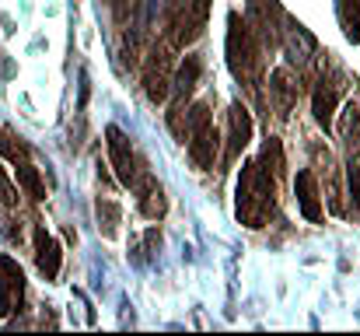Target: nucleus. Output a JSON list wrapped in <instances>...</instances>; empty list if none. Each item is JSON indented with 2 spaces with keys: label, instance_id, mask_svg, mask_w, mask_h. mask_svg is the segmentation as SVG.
I'll use <instances>...</instances> for the list:
<instances>
[{
  "label": "nucleus",
  "instance_id": "nucleus-1",
  "mask_svg": "<svg viewBox=\"0 0 360 336\" xmlns=\"http://www.w3.org/2000/svg\"><path fill=\"white\" fill-rule=\"evenodd\" d=\"M276 207V168L269 172L266 161L245 165L238 179V218L248 228H262Z\"/></svg>",
  "mask_w": 360,
  "mask_h": 336
},
{
  "label": "nucleus",
  "instance_id": "nucleus-2",
  "mask_svg": "<svg viewBox=\"0 0 360 336\" xmlns=\"http://www.w3.org/2000/svg\"><path fill=\"white\" fill-rule=\"evenodd\" d=\"M189 154L200 168L214 165L217 154V130H214V116L207 106H193L189 112Z\"/></svg>",
  "mask_w": 360,
  "mask_h": 336
},
{
  "label": "nucleus",
  "instance_id": "nucleus-3",
  "mask_svg": "<svg viewBox=\"0 0 360 336\" xmlns=\"http://www.w3.org/2000/svg\"><path fill=\"white\" fill-rule=\"evenodd\" d=\"M207 14H210V0H172L168 7V25H172V35L179 46L193 42L203 25H207Z\"/></svg>",
  "mask_w": 360,
  "mask_h": 336
},
{
  "label": "nucleus",
  "instance_id": "nucleus-4",
  "mask_svg": "<svg viewBox=\"0 0 360 336\" xmlns=\"http://www.w3.org/2000/svg\"><path fill=\"white\" fill-rule=\"evenodd\" d=\"M228 63L235 70V77H252L255 63H259V49L248 35V28L238 21V14H231V35H228Z\"/></svg>",
  "mask_w": 360,
  "mask_h": 336
},
{
  "label": "nucleus",
  "instance_id": "nucleus-5",
  "mask_svg": "<svg viewBox=\"0 0 360 336\" xmlns=\"http://www.w3.org/2000/svg\"><path fill=\"white\" fill-rule=\"evenodd\" d=\"M21 291H25L21 266L11 256H0V316H7L21 301Z\"/></svg>",
  "mask_w": 360,
  "mask_h": 336
},
{
  "label": "nucleus",
  "instance_id": "nucleus-6",
  "mask_svg": "<svg viewBox=\"0 0 360 336\" xmlns=\"http://www.w3.org/2000/svg\"><path fill=\"white\" fill-rule=\"evenodd\" d=\"M105 137H109V154H112V168H116L120 182L122 186H133L136 168H133V151H129L126 133H122L120 126H109V130H105Z\"/></svg>",
  "mask_w": 360,
  "mask_h": 336
},
{
  "label": "nucleus",
  "instance_id": "nucleus-7",
  "mask_svg": "<svg viewBox=\"0 0 360 336\" xmlns=\"http://www.w3.org/2000/svg\"><path fill=\"white\" fill-rule=\"evenodd\" d=\"M35 263H39L46 280H53L60 273V245L46 228H35Z\"/></svg>",
  "mask_w": 360,
  "mask_h": 336
},
{
  "label": "nucleus",
  "instance_id": "nucleus-8",
  "mask_svg": "<svg viewBox=\"0 0 360 336\" xmlns=\"http://www.w3.org/2000/svg\"><path fill=\"white\" fill-rule=\"evenodd\" d=\"M294 189H297V204H301V214L308 218V221H322V204H319V186H315V175L304 168V172H297V182H294Z\"/></svg>",
  "mask_w": 360,
  "mask_h": 336
},
{
  "label": "nucleus",
  "instance_id": "nucleus-9",
  "mask_svg": "<svg viewBox=\"0 0 360 336\" xmlns=\"http://www.w3.org/2000/svg\"><path fill=\"white\" fill-rule=\"evenodd\" d=\"M252 137V116L245 106H231V133H228V161H235L241 154V147Z\"/></svg>",
  "mask_w": 360,
  "mask_h": 336
},
{
  "label": "nucleus",
  "instance_id": "nucleus-10",
  "mask_svg": "<svg viewBox=\"0 0 360 336\" xmlns=\"http://www.w3.org/2000/svg\"><path fill=\"white\" fill-rule=\"evenodd\" d=\"M336 95H340V85H329L326 77H322V85L315 88V102H311V109H315V119H319V126H333V112H336Z\"/></svg>",
  "mask_w": 360,
  "mask_h": 336
},
{
  "label": "nucleus",
  "instance_id": "nucleus-11",
  "mask_svg": "<svg viewBox=\"0 0 360 336\" xmlns=\"http://www.w3.org/2000/svg\"><path fill=\"white\" fill-rule=\"evenodd\" d=\"M165 53H154V60H150V67H147V95H150V102H165V95H168V74H165Z\"/></svg>",
  "mask_w": 360,
  "mask_h": 336
},
{
  "label": "nucleus",
  "instance_id": "nucleus-12",
  "mask_svg": "<svg viewBox=\"0 0 360 336\" xmlns=\"http://www.w3.org/2000/svg\"><path fill=\"white\" fill-rule=\"evenodd\" d=\"M196 77H200V60H196V56H186L182 70L175 74V99H179V102L193 95V88H196Z\"/></svg>",
  "mask_w": 360,
  "mask_h": 336
},
{
  "label": "nucleus",
  "instance_id": "nucleus-13",
  "mask_svg": "<svg viewBox=\"0 0 360 336\" xmlns=\"http://www.w3.org/2000/svg\"><path fill=\"white\" fill-rule=\"evenodd\" d=\"M140 207H143V214L147 218H161L165 214V193H161V186L147 175L143 179V197H140Z\"/></svg>",
  "mask_w": 360,
  "mask_h": 336
},
{
  "label": "nucleus",
  "instance_id": "nucleus-14",
  "mask_svg": "<svg viewBox=\"0 0 360 336\" xmlns=\"http://www.w3.org/2000/svg\"><path fill=\"white\" fill-rule=\"evenodd\" d=\"M343 140H347V147H350V154H357L360 151V109L350 102L347 112H343Z\"/></svg>",
  "mask_w": 360,
  "mask_h": 336
},
{
  "label": "nucleus",
  "instance_id": "nucleus-15",
  "mask_svg": "<svg viewBox=\"0 0 360 336\" xmlns=\"http://www.w3.org/2000/svg\"><path fill=\"white\" fill-rule=\"evenodd\" d=\"M18 179L25 182V189L32 193V200H46V189H42V182H39V172H35L28 161H18Z\"/></svg>",
  "mask_w": 360,
  "mask_h": 336
},
{
  "label": "nucleus",
  "instance_id": "nucleus-16",
  "mask_svg": "<svg viewBox=\"0 0 360 336\" xmlns=\"http://www.w3.org/2000/svg\"><path fill=\"white\" fill-rule=\"evenodd\" d=\"M0 204H7V207H14L18 204V189L11 186V179H7V172L0 168Z\"/></svg>",
  "mask_w": 360,
  "mask_h": 336
},
{
  "label": "nucleus",
  "instance_id": "nucleus-17",
  "mask_svg": "<svg viewBox=\"0 0 360 336\" xmlns=\"http://www.w3.org/2000/svg\"><path fill=\"white\" fill-rule=\"evenodd\" d=\"M347 179H350V193H354V204H357V211H360V165H354V161H350Z\"/></svg>",
  "mask_w": 360,
  "mask_h": 336
}]
</instances>
